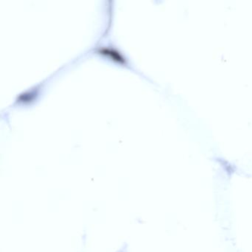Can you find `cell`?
Here are the masks:
<instances>
[{
    "instance_id": "6da1fadb",
    "label": "cell",
    "mask_w": 252,
    "mask_h": 252,
    "mask_svg": "<svg viewBox=\"0 0 252 252\" xmlns=\"http://www.w3.org/2000/svg\"><path fill=\"white\" fill-rule=\"evenodd\" d=\"M98 54L105 56V57H108L110 60H113L116 63H121V64H126V60L124 58L123 56L114 48H101V49L98 50Z\"/></svg>"
}]
</instances>
